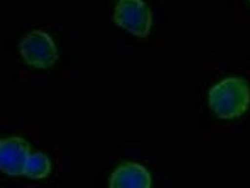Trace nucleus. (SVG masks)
<instances>
[{
	"mask_svg": "<svg viewBox=\"0 0 250 188\" xmlns=\"http://www.w3.org/2000/svg\"><path fill=\"white\" fill-rule=\"evenodd\" d=\"M209 104L220 119H234L246 112L250 106V89L242 78H227L211 88Z\"/></svg>",
	"mask_w": 250,
	"mask_h": 188,
	"instance_id": "nucleus-1",
	"label": "nucleus"
},
{
	"mask_svg": "<svg viewBox=\"0 0 250 188\" xmlns=\"http://www.w3.org/2000/svg\"><path fill=\"white\" fill-rule=\"evenodd\" d=\"M114 20L117 25L140 38L148 36L152 25L151 12L143 0H119Z\"/></svg>",
	"mask_w": 250,
	"mask_h": 188,
	"instance_id": "nucleus-2",
	"label": "nucleus"
},
{
	"mask_svg": "<svg viewBox=\"0 0 250 188\" xmlns=\"http://www.w3.org/2000/svg\"><path fill=\"white\" fill-rule=\"evenodd\" d=\"M19 48L25 63L39 69L49 68L59 59V51L53 39L41 30L28 33L21 41Z\"/></svg>",
	"mask_w": 250,
	"mask_h": 188,
	"instance_id": "nucleus-3",
	"label": "nucleus"
},
{
	"mask_svg": "<svg viewBox=\"0 0 250 188\" xmlns=\"http://www.w3.org/2000/svg\"><path fill=\"white\" fill-rule=\"evenodd\" d=\"M30 155V146L21 138L0 141V170L8 175H23Z\"/></svg>",
	"mask_w": 250,
	"mask_h": 188,
	"instance_id": "nucleus-4",
	"label": "nucleus"
},
{
	"mask_svg": "<svg viewBox=\"0 0 250 188\" xmlns=\"http://www.w3.org/2000/svg\"><path fill=\"white\" fill-rule=\"evenodd\" d=\"M151 177L146 167L126 162L118 167L109 180V188H150Z\"/></svg>",
	"mask_w": 250,
	"mask_h": 188,
	"instance_id": "nucleus-5",
	"label": "nucleus"
},
{
	"mask_svg": "<svg viewBox=\"0 0 250 188\" xmlns=\"http://www.w3.org/2000/svg\"><path fill=\"white\" fill-rule=\"evenodd\" d=\"M51 168L49 157L43 152L37 151L30 153L25 164L24 175L34 180L44 179L50 174Z\"/></svg>",
	"mask_w": 250,
	"mask_h": 188,
	"instance_id": "nucleus-6",
	"label": "nucleus"
}]
</instances>
